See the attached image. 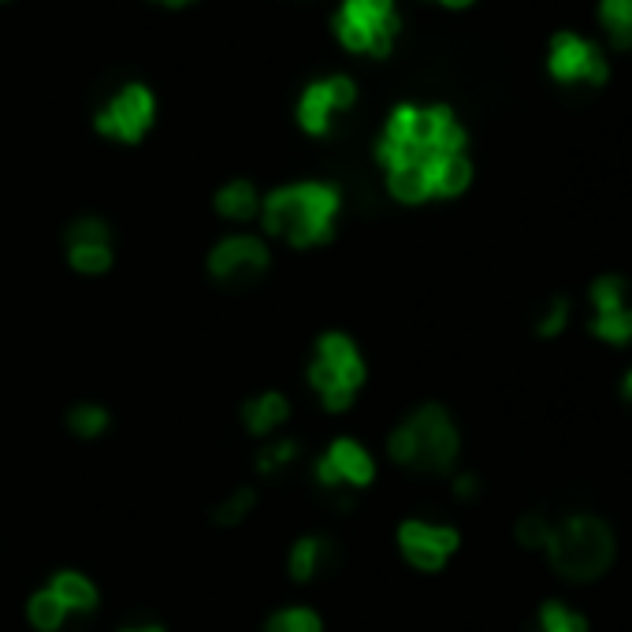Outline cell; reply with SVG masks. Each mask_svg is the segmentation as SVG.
<instances>
[{"label": "cell", "instance_id": "cell-1", "mask_svg": "<svg viewBox=\"0 0 632 632\" xmlns=\"http://www.w3.org/2000/svg\"><path fill=\"white\" fill-rule=\"evenodd\" d=\"M543 551L559 577L577 584L599 581L614 562V532H610L607 521L591 514H570L551 528V540H547Z\"/></svg>", "mask_w": 632, "mask_h": 632}, {"label": "cell", "instance_id": "cell-2", "mask_svg": "<svg viewBox=\"0 0 632 632\" xmlns=\"http://www.w3.org/2000/svg\"><path fill=\"white\" fill-rule=\"evenodd\" d=\"M338 209V194L332 186L301 183L276 191L264 205V228L290 246H317L332 239V216Z\"/></svg>", "mask_w": 632, "mask_h": 632}, {"label": "cell", "instance_id": "cell-3", "mask_svg": "<svg viewBox=\"0 0 632 632\" xmlns=\"http://www.w3.org/2000/svg\"><path fill=\"white\" fill-rule=\"evenodd\" d=\"M391 458L424 473H447L458 458V428L447 410L424 405L410 421H402L391 436Z\"/></svg>", "mask_w": 632, "mask_h": 632}, {"label": "cell", "instance_id": "cell-4", "mask_svg": "<svg viewBox=\"0 0 632 632\" xmlns=\"http://www.w3.org/2000/svg\"><path fill=\"white\" fill-rule=\"evenodd\" d=\"M399 547L410 565H417L424 573H436V570H443V562L458 551V532L447 525L405 521L399 528Z\"/></svg>", "mask_w": 632, "mask_h": 632}, {"label": "cell", "instance_id": "cell-5", "mask_svg": "<svg viewBox=\"0 0 632 632\" xmlns=\"http://www.w3.org/2000/svg\"><path fill=\"white\" fill-rule=\"evenodd\" d=\"M149 119H153V97H149V90L141 87H127L119 93L112 105L97 116V130L108 138H124V141H138L141 130L149 127Z\"/></svg>", "mask_w": 632, "mask_h": 632}, {"label": "cell", "instance_id": "cell-6", "mask_svg": "<svg viewBox=\"0 0 632 632\" xmlns=\"http://www.w3.org/2000/svg\"><path fill=\"white\" fill-rule=\"evenodd\" d=\"M551 71L554 79L573 82V79H588V82H602L607 79V60L596 45L581 42L577 34H559L551 42Z\"/></svg>", "mask_w": 632, "mask_h": 632}, {"label": "cell", "instance_id": "cell-7", "mask_svg": "<svg viewBox=\"0 0 632 632\" xmlns=\"http://www.w3.org/2000/svg\"><path fill=\"white\" fill-rule=\"evenodd\" d=\"M372 476H376L372 458L365 455V447H361V443H354V439L332 443V450H328V455L320 458V466H317V480L324 487H335V484L365 487V484H372Z\"/></svg>", "mask_w": 632, "mask_h": 632}, {"label": "cell", "instance_id": "cell-8", "mask_svg": "<svg viewBox=\"0 0 632 632\" xmlns=\"http://www.w3.org/2000/svg\"><path fill=\"white\" fill-rule=\"evenodd\" d=\"M209 268L216 279L223 283H239V279H253L268 268V250L257 239H228L212 250Z\"/></svg>", "mask_w": 632, "mask_h": 632}, {"label": "cell", "instance_id": "cell-9", "mask_svg": "<svg viewBox=\"0 0 632 632\" xmlns=\"http://www.w3.org/2000/svg\"><path fill=\"white\" fill-rule=\"evenodd\" d=\"M354 101V82L351 79H332V82H317V87L306 90L301 97V127L313 130V135H324L328 119H332V108H346Z\"/></svg>", "mask_w": 632, "mask_h": 632}, {"label": "cell", "instance_id": "cell-10", "mask_svg": "<svg viewBox=\"0 0 632 632\" xmlns=\"http://www.w3.org/2000/svg\"><path fill=\"white\" fill-rule=\"evenodd\" d=\"M317 361L320 365H328L335 376H343L346 383L354 387H361L365 383V365H361V354H357V346L351 343L346 335H338V332H328L324 338L317 343Z\"/></svg>", "mask_w": 632, "mask_h": 632}, {"label": "cell", "instance_id": "cell-11", "mask_svg": "<svg viewBox=\"0 0 632 632\" xmlns=\"http://www.w3.org/2000/svg\"><path fill=\"white\" fill-rule=\"evenodd\" d=\"M428 179H432V194H443V197H455L469 186L473 179V168L461 153H450V157H436L428 164Z\"/></svg>", "mask_w": 632, "mask_h": 632}, {"label": "cell", "instance_id": "cell-12", "mask_svg": "<svg viewBox=\"0 0 632 632\" xmlns=\"http://www.w3.org/2000/svg\"><path fill=\"white\" fill-rule=\"evenodd\" d=\"M343 23H354L361 31H387L394 34V4L391 0H346L343 8Z\"/></svg>", "mask_w": 632, "mask_h": 632}, {"label": "cell", "instance_id": "cell-13", "mask_svg": "<svg viewBox=\"0 0 632 632\" xmlns=\"http://www.w3.org/2000/svg\"><path fill=\"white\" fill-rule=\"evenodd\" d=\"M287 413H290L287 399L276 391H268V394H261V399L246 402L242 417H246V428L253 432V436H268L272 428H279V424L287 421Z\"/></svg>", "mask_w": 632, "mask_h": 632}, {"label": "cell", "instance_id": "cell-14", "mask_svg": "<svg viewBox=\"0 0 632 632\" xmlns=\"http://www.w3.org/2000/svg\"><path fill=\"white\" fill-rule=\"evenodd\" d=\"M309 383H313V391L320 394V402L328 405L332 413H343L346 405L354 402V387L343 380V376H335L328 365L313 361V369H309Z\"/></svg>", "mask_w": 632, "mask_h": 632}, {"label": "cell", "instance_id": "cell-15", "mask_svg": "<svg viewBox=\"0 0 632 632\" xmlns=\"http://www.w3.org/2000/svg\"><path fill=\"white\" fill-rule=\"evenodd\" d=\"M49 591L64 602V610H93V602H97V591L82 573H56Z\"/></svg>", "mask_w": 632, "mask_h": 632}, {"label": "cell", "instance_id": "cell-16", "mask_svg": "<svg viewBox=\"0 0 632 632\" xmlns=\"http://www.w3.org/2000/svg\"><path fill=\"white\" fill-rule=\"evenodd\" d=\"M391 194L399 197V202H410L417 205L424 197H432V179H428V168L421 164H402L391 172Z\"/></svg>", "mask_w": 632, "mask_h": 632}, {"label": "cell", "instance_id": "cell-17", "mask_svg": "<svg viewBox=\"0 0 632 632\" xmlns=\"http://www.w3.org/2000/svg\"><path fill=\"white\" fill-rule=\"evenodd\" d=\"M591 335L610 346L632 343V306L614 309V313H596V320H591Z\"/></svg>", "mask_w": 632, "mask_h": 632}, {"label": "cell", "instance_id": "cell-18", "mask_svg": "<svg viewBox=\"0 0 632 632\" xmlns=\"http://www.w3.org/2000/svg\"><path fill=\"white\" fill-rule=\"evenodd\" d=\"M216 209L228 216V220H250L257 212V194H253L250 183H231L216 194Z\"/></svg>", "mask_w": 632, "mask_h": 632}, {"label": "cell", "instance_id": "cell-19", "mask_svg": "<svg viewBox=\"0 0 632 632\" xmlns=\"http://www.w3.org/2000/svg\"><path fill=\"white\" fill-rule=\"evenodd\" d=\"M536 632H588V621H584L577 610L562 607V602H543Z\"/></svg>", "mask_w": 632, "mask_h": 632}, {"label": "cell", "instance_id": "cell-20", "mask_svg": "<svg viewBox=\"0 0 632 632\" xmlns=\"http://www.w3.org/2000/svg\"><path fill=\"white\" fill-rule=\"evenodd\" d=\"M26 614H31L34 629L42 632H56L64 625V618H68V610H64V602L53 596V591H37L31 599V607H26Z\"/></svg>", "mask_w": 632, "mask_h": 632}, {"label": "cell", "instance_id": "cell-21", "mask_svg": "<svg viewBox=\"0 0 632 632\" xmlns=\"http://www.w3.org/2000/svg\"><path fill=\"white\" fill-rule=\"evenodd\" d=\"M629 287L621 276H599L591 283V306H596V313H614V309H625L629 301Z\"/></svg>", "mask_w": 632, "mask_h": 632}, {"label": "cell", "instance_id": "cell-22", "mask_svg": "<svg viewBox=\"0 0 632 632\" xmlns=\"http://www.w3.org/2000/svg\"><path fill=\"white\" fill-rule=\"evenodd\" d=\"M602 19H607L618 49H629L632 45V0H602Z\"/></svg>", "mask_w": 632, "mask_h": 632}, {"label": "cell", "instance_id": "cell-23", "mask_svg": "<svg viewBox=\"0 0 632 632\" xmlns=\"http://www.w3.org/2000/svg\"><path fill=\"white\" fill-rule=\"evenodd\" d=\"M320 554H324V543L320 540H298L295 543V551H290V577L295 581H309L317 573V565H320Z\"/></svg>", "mask_w": 632, "mask_h": 632}, {"label": "cell", "instance_id": "cell-24", "mask_svg": "<svg viewBox=\"0 0 632 632\" xmlns=\"http://www.w3.org/2000/svg\"><path fill=\"white\" fill-rule=\"evenodd\" d=\"M68 428L74 432V436L93 439L108 428V413L101 410V405H74L71 417H68Z\"/></svg>", "mask_w": 632, "mask_h": 632}, {"label": "cell", "instance_id": "cell-25", "mask_svg": "<svg viewBox=\"0 0 632 632\" xmlns=\"http://www.w3.org/2000/svg\"><path fill=\"white\" fill-rule=\"evenodd\" d=\"M68 257H71V268L82 272V276H101V272H108V264H112V250L108 246H71Z\"/></svg>", "mask_w": 632, "mask_h": 632}, {"label": "cell", "instance_id": "cell-26", "mask_svg": "<svg viewBox=\"0 0 632 632\" xmlns=\"http://www.w3.org/2000/svg\"><path fill=\"white\" fill-rule=\"evenodd\" d=\"M551 521H547L543 514H525L521 521H517V540L525 547H536V551H543L547 540H551Z\"/></svg>", "mask_w": 632, "mask_h": 632}, {"label": "cell", "instance_id": "cell-27", "mask_svg": "<svg viewBox=\"0 0 632 632\" xmlns=\"http://www.w3.org/2000/svg\"><path fill=\"white\" fill-rule=\"evenodd\" d=\"M268 632H320V618L313 610H283L268 621Z\"/></svg>", "mask_w": 632, "mask_h": 632}, {"label": "cell", "instance_id": "cell-28", "mask_svg": "<svg viewBox=\"0 0 632 632\" xmlns=\"http://www.w3.org/2000/svg\"><path fill=\"white\" fill-rule=\"evenodd\" d=\"M71 246H108V228L101 220H79L68 231Z\"/></svg>", "mask_w": 632, "mask_h": 632}, {"label": "cell", "instance_id": "cell-29", "mask_svg": "<svg viewBox=\"0 0 632 632\" xmlns=\"http://www.w3.org/2000/svg\"><path fill=\"white\" fill-rule=\"evenodd\" d=\"M565 324H570V301L565 298H554L551 306H547V313L540 320V335L543 338H554L565 332Z\"/></svg>", "mask_w": 632, "mask_h": 632}, {"label": "cell", "instance_id": "cell-30", "mask_svg": "<svg viewBox=\"0 0 632 632\" xmlns=\"http://www.w3.org/2000/svg\"><path fill=\"white\" fill-rule=\"evenodd\" d=\"M250 506H253V492H234L228 503L216 509L212 517H216L220 525H234V521H242V517L250 514Z\"/></svg>", "mask_w": 632, "mask_h": 632}, {"label": "cell", "instance_id": "cell-31", "mask_svg": "<svg viewBox=\"0 0 632 632\" xmlns=\"http://www.w3.org/2000/svg\"><path fill=\"white\" fill-rule=\"evenodd\" d=\"M295 443H276V447H268V450H264V455H261V469H264V473H268V469H279L283 466V461H290V458H295Z\"/></svg>", "mask_w": 632, "mask_h": 632}, {"label": "cell", "instance_id": "cell-32", "mask_svg": "<svg viewBox=\"0 0 632 632\" xmlns=\"http://www.w3.org/2000/svg\"><path fill=\"white\" fill-rule=\"evenodd\" d=\"M338 37H343V45L346 49H369V31H361V26H354V23H343V19H338Z\"/></svg>", "mask_w": 632, "mask_h": 632}, {"label": "cell", "instance_id": "cell-33", "mask_svg": "<svg viewBox=\"0 0 632 632\" xmlns=\"http://www.w3.org/2000/svg\"><path fill=\"white\" fill-rule=\"evenodd\" d=\"M455 487H458V495H473L476 492V480L473 476H458Z\"/></svg>", "mask_w": 632, "mask_h": 632}, {"label": "cell", "instance_id": "cell-34", "mask_svg": "<svg viewBox=\"0 0 632 632\" xmlns=\"http://www.w3.org/2000/svg\"><path fill=\"white\" fill-rule=\"evenodd\" d=\"M621 391H625V399L632 402V372L625 376V383H621Z\"/></svg>", "mask_w": 632, "mask_h": 632}, {"label": "cell", "instance_id": "cell-35", "mask_svg": "<svg viewBox=\"0 0 632 632\" xmlns=\"http://www.w3.org/2000/svg\"><path fill=\"white\" fill-rule=\"evenodd\" d=\"M124 632H164L160 625H138V629H124Z\"/></svg>", "mask_w": 632, "mask_h": 632}, {"label": "cell", "instance_id": "cell-36", "mask_svg": "<svg viewBox=\"0 0 632 632\" xmlns=\"http://www.w3.org/2000/svg\"><path fill=\"white\" fill-rule=\"evenodd\" d=\"M164 4H175V8H179V4H191V0H164Z\"/></svg>", "mask_w": 632, "mask_h": 632}, {"label": "cell", "instance_id": "cell-37", "mask_svg": "<svg viewBox=\"0 0 632 632\" xmlns=\"http://www.w3.org/2000/svg\"><path fill=\"white\" fill-rule=\"evenodd\" d=\"M447 4H469V0H447Z\"/></svg>", "mask_w": 632, "mask_h": 632}]
</instances>
